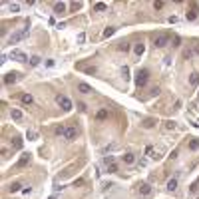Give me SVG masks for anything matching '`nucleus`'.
Listing matches in <instances>:
<instances>
[{"label": "nucleus", "mask_w": 199, "mask_h": 199, "mask_svg": "<svg viewBox=\"0 0 199 199\" xmlns=\"http://www.w3.org/2000/svg\"><path fill=\"white\" fill-rule=\"evenodd\" d=\"M10 58H12V60H16V62H28V56L24 54L22 50H12Z\"/></svg>", "instance_id": "nucleus-5"}, {"label": "nucleus", "mask_w": 199, "mask_h": 199, "mask_svg": "<svg viewBox=\"0 0 199 199\" xmlns=\"http://www.w3.org/2000/svg\"><path fill=\"white\" fill-rule=\"evenodd\" d=\"M106 116H108V111H106V110H100L98 111V120H104Z\"/></svg>", "instance_id": "nucleus-30"}, {"label": "nucleus", "mask_w": 199, "mask_h": 199, "mask_svg": "<svg viewBox=\"0 0 199 199\" xmlns=\"http://www.w3.org/2000/svg\"><path fill=\"white\" fill-rule=\"evenodd\" d=\"M145 153L149 155V157H151V159H159V151H157V149H155L153 145H147V147H145Z\"/></svg>", "instance_id": "nucleus-9"}, {"label": "nucleus", "mask_w": 199, "mask_h": 199, "mask_svg": "<svg viewBox=\"0 0 199 199\" xmlns=\"http://www.w3.org/2000/svg\"><path fill=\"white\" fill-rule=\"evenodd\" d=\"M114 34H116V28L110 26V28H106V30H104V38H110V36H114Z\"/></svg>", "instance_id": "nucleus-18"}, {"label": "nucleus", "mask_w": 199, "mask_h": 199, "mask_svg": "<svg viewBox=\"0 0 199 199\" xmlns=\"http://www.w3.org/2000/svg\"><path fill=\"white\" fill-rule=\"evenodd\" d=\"M78 108H80V110H82V111H86V110H88V106H86L84 102H80V104H78Z\"/></svg>", "instance_id": "nucleus-37"}, {"label": "nucleus", "mask_w": 199, "mask_h": 199, "mask_svg": "<svg viewBox=\"0 0 199 199\" xmlns=\"http://www.w3.org/2000/svg\"><path fill=\"white\" fill-rule=\"evenodd\" d=\"M147 80H149V72H147V70H139V72L135 74V86H137V88H144L145 84H147Z\"/></svg>", "instance_id": "nucleus-1"}, {"label": "nucleus", "mask_w": 199, "mask_h": 199, "mask_svg": "<svg viewBox=\"0 0 199 199\" xmlns=\"http://www.w3.org/2000/svg\"><path fill=\"white\" fill-rule=\"evenodd\" d=\"M32 102H34V98L30 96V94H24V96H22V104H26V106H30Z\"/></svg>", "instance_id": "nucleus-19"}, {"label": "nucleus", "mask_w": 199, "mask_h": 199, "mask_svg": "<svg viewBox=\"0 0 199 199\" xmlns=\"http://www.w3.org/2000/svg\"><path fill=\"white\" fill-rule=\"evenodd\" d=\"M114 163V155H104V165H111Z\"/></svg>", "instance_id": "nucleus-24"}, {"label": "nucleus", "mask_w": 199, "mask_h": 199, "mask_svg": "<svg viewBox=\"0 0 199 199\" xmlns=\"http://www.w3.org/2000/svg\"><path fill=\"white\" fill-rule=\"evenodd\" d=\"M120 50L128 52V50H130V44H128V42H122V44H120Z\"/></svg>", "instance_id": "nucleus-33"}, {"label": "nucleus", "mask_w": 199, "mask_h": 199, "mask_svg": "<svg viewBox=\"0 0 199 199\" xmlns=\"http://www.w3.org/2000/svg\"><path fill=\"white\" fill-rule=\"evenodd\" d=\"M56 104H58L64 111L72 110V102H70V98H66V96H58V98H56Z\"/></svg>", "instance_id": "nucleus-3"}, {"label": "nucleus", "mask_w": 199, "mask_h": 199, "mask_svg": "<svg viewBox=\"0 0 199 199\" xmlns=\"http://www.w3.org/2000/svg\"><path fill=\"white\" fill-rule=\"evenodd\" d=\"M26 36H28V28H22V30H18V32H14V34H12L8 42H10V44H16V42H20V40H24Z\"/></svg>", "instance_id": "nucleus-4"}, {"label": "nucleus", "mask_w": 199, "mask_h": 199, "mask_svg": "<svg viewBox=\"0 0 199 199\" xmlns=\"http://www.w3.org/2000/svg\"><path fill=\"white\" fill-rule=\"evenodd\" d=\"M144 125H145V128H151V125H153V122H151V120H145Z\"/></svg>", "instance_id": "nucleus-40"}, {"label": "nucleus", "mask_w": 199, "mask_h": 199, "mask_svg": "<svg viewBox=\"0 0 199 199\" xmlns=\"http://www.w3.org/2000/svg\"><path fill=\"white\" fill-rule=\"evenodd\" d=\"M10 114H12V120H16V122L22 120V111H20V110H12Z\"/></svg>", "instance_id": "nucleus-20"}, {"label": "nucleus", "mask_w": 199, "mask_h": 199, "mask_svg": "<svg viewBox=\"0 0 199 199\" xmlns=\"http://www.w3.org/2000/svg\"><path fill=\"white\" fill-rule=\"evenodd\" d=\"M16 80H18V74H16V72H10V74L4 76V84H14Z\"/></svg>", "instance_id": "nucleus-11"}, {"label": "nucleus", "mask_w": 199, "mask_h": 199, "mask_svg": "<svg viewBox=\"0 0 199 199\" xmlns=\"http://www.w3.org/2000/svg\"><path fill=\"white\" fill-rule=\"evenodd\" d=\"M18 10H20V6H18L16 2H12L10 4V12H18Z\"/></svg>", "instance_id": "nucleus-31"}, {"label": "nucleus", "mask_w": 199, "mask_h": 199, "mask_svg": "<svg viewBox=\"0 0 199 199\" xmlns=\"http://www.w3.org/2000/svg\"><path fill=\"white\" fill-rule=\"evenodd\" d=\"M78 90H80V92H82V94H92V92H94V90L90 88L88 84H84V82H82V84H80V86H78Z\"/></svg>", "instance_id": "nucleus-15"}, {"label": "nucleus", "mask_w": 199, "mask_h": 199, "mask_svg": "<svg viewBox=\"0 0 199 199\" xmlns=\"http://www.w3.org/2000/svg\"><path fill=\"white\" fill-rule=\"evenodd\" d=\"M14 147H16V149H20V147H22V142H20V139H16V142H14Z\"/></svg>", "instance_id": "nucleus-39"}, {"label": "nucleus", "mask_w": 199, "mask_h": 199, "mask_svg": "<svg viewBox=\"0 0 199 199\" xmlns=\"http://www.w3.org/2000/svg\"><path fill=\"white\" fill-rule=\"evenodd\" d=\"M165 189H167V191H175V189H177V177H171V179L167 181Z\"/></svg>", "instance_id": "nucleus-13"}, {"label": "nucleus", "mask_w": 199, "mask_h": 199, "mask_svg": "<svg viewBox=\"0 0 199 199\" xmlns=\"http://www.w3.org/2000/svg\"><path fill=\"white\" fill-rule=\"evenodd\" d=\"M122 74H123V80H128V78H130V68L123 66V68H122Z\"/></svg>", "instance_id": "nucleus-26"}, {"label": "nucleus", "mask_w": 199, "mask_h": 199, "mask_svg": "<svg viewBox=\"0 0 199 199\" xmlns=\"http://www.w3.org/2000/svg\"><path fill=\"white\" fill-rule=\"evenodd\" d=\"M64 137H66L68 142H74V139L78 137V130L74 128V125H70V128L66 130V135H64Z\"/></svg>", "instance_id": "nucleus-6"}, {"label": "nucleus", "mask_w": 199, "mask_h": 199, "mask_svg": "<svg viewBox=\"0 0 199 199\" xmlns=\"http://www.w3.org/2000/svg\"><path fill=\"white\" fill-rule=\"evenodd\" d=\"M189 84H191V86H197L199 84V74L197 72H193V74L189 76Z\"/></svg>", "instance_id": "nucleus-16"}, {"label": "nucleus", "mask_w": 199, "mask_h": 199, "mask_svg": "<svg viewBox=\"0 0 199 199\" xmlns=\"http://www.w3.org/2000/svg\"><path fill=\"white\" fill-rule=\"evenodd\" d=\"M122 159H123V163H128V165L135 163V155H133V153H123V155H122Z\"/></svg>", "instance_id": "nucleus-12"}, {"label": "nucleus", "mask_w": 199, "mask_h": 199, "mask_svg": "<svg viewBox=\"0 0 199 199\" xmlns=\"http://www.w3.org/2000/svg\"><path fill=\"white\" fill-rule=\"evenodd\" d=\"M28 161H30V153H22V155H20V159H18V163L14 165V169H22Z\"/></svg>", "instance_id": "nucleus-7"}, {"label": "nucleus", "mask_w": 199, "mask_h": 199, "mask_svg": "<svg viewBox=\"0 0 199 199\" xmlns=\"http://www.w3.org/2000/svg\"><path fill=\"white\" fill-rule=\"evenodd\" d=\"M48 199H58V197H56V195H52V197H48Z\"/></svg>", "instance_id": "nucleus-41"}, {"label": "nucleus", "mask_w": 199, "mask_h": 199, "mask_svg": "<svg viewBox=\"0 0 199 199\" xmlns=\"http://www.w3.org/2000/svg\"><path fill=\"white\" fill-rule=\"evenodd\" d=\"M167 44H169V34H157V36H153V46L163 48Z\"/></svg>", "instance_id": "nucleus-2"}, {"label": "nucleus", "mask_w": 199, "mask_h": 199, "mask_svg": "<svg viewBox=\"0 0 199 199\" xmlns=\"http://www.w3.org/2000/svg\"><path fill=\"white\" fill-rule=\"evenodd\" d=\"M163 6H165V4H163V2H153V8H155V10H161V8H163Z\"/></svg>", "instance_id": "nucleus-34"}, {"label": "nucleus", "mask_w": 199, "mask_h": 199, "mask_svg": "<svg viewBox=\"0 0 199 199\" xmlns=\"http://www.w3.org/2000/svg\"><path fill=\"white\" fill-rule=\"evenodd\" d=\"M66 125H58V128H56V135H66Z\"/></svg>", "instance_id": "nucleus-21"}, {"label": "nucleus", "mask_w": 199, "mask_h": 199, "mask_svg": "<svg viewBox=\"0 0 199 199\" xmlns=\"http://www.w3.org/2000/svg\"><path fill=\"white\" fill-rule=\"evenodd\" d=\"M116 147H118V145H116V144H111V145H108V147H106V149H104V151H106V153H108V151H114V149H116Z\"/></svg>", "instance_id": "nucleus-35"}, {"label": "nucleus", "mask_w": 199, "mask_h": 199, "mask_svg": "<svg viewBox=\"0 0 199 199\" xmlns=\"http://www.w3.org/2000/svg\"><path fill=\"white\" fill-rule=\"evenodd\" d=\"M64 10H66V2H56L54 4V12L56 14H62Z\"/></svg>", "instance_id": "nucleus-14"}, {"label": "nucleus", "mask_w": 199, "mask_h": 199, "mask_svg": "<svg viewBox=\"0 0 199 199\" xmlns=\"http://www.w3.org/2000/svg\"><path fill=\"white\" fill-rule=\"evenodd\" d=\"M137 189H139L142 195H149V193H151V185H149V183H139Z\"/></svg>", "instance_id": "nucleus-10"}, {"label": "nucleus", "mask_w": 199, "mask_h": 199, "mask_svg": "<svg viewBox=\"0 0 199 199\" xmlns=\"http://www.w3.org/2000/svg\"><path fill=\"white\" fill-rule=\"evenodd\" d=\"M191 52H193V56H197V54H199V44L193 46V48H191Z\"/></svg>", "instance_id": "nucleus-36"}, {"label": "nucleus", "mask_w": 199, "mask_h": 199, "mask_svg": "<svg viewBox=\"0 0 199 199\" xmlns=\"http://www.w3.org/2000/svg\"><path fill=\"white\" fill-rule=\"evenodd\" d=\"M30 64H32V66H38V64H40V58H38V56H32V58H30Z\"/></svg>", "instance_id": "nucleus-28"}, {"label": "nucleus", "mask_w": 199, "mask_h": 199, "mask_svg": "<svg viewBox=\"0 0 199 199\" xmlns=\"http://www.w3.org/2000/svg\"><path fill=\"white\" fill-rule=\"evenodd\" d=\"M189 149H193V151L199 149V139H191V142H189Z\"/></svg>", "instance_id": "nucleus-23"}, {"label": "nucleus", "mask_w": 199, "mask_h": 199, "mask_svg": "<svg viewBox=\"0 0 199 199\" xmlns=\"http://www.w3.org/2000/svg\"><path fill=\"white\" fill-rule=\"evenodd\" d=\"M165 128H167V130H173V128H175V123H173V122H165Z\"/></svg>", "instance_id": "nucleus-38"}, {"label": "nucleus", "mask_w": 199, "mask_h": 199, "mask_svg": "<svg viewBox=\"0 0 199 199\" xmlns=\"http://www.w3.org/2000/svg\"><path fill=\"white\" fill-rule=\"evenodd\" d=\"M78 42H80V44H84V42H86V34H84V32L78 34Z\"/></svg>", "instance_id": "nucleus-32"}, {"label": "nucleus", "mask_w": 199, "mask_h": 199, "mask_svg": "<svg viewBox=\"0 0 199 199\" xmlns=\"http://www.w3.org/2000/svg\"><path fill=\"white\" fill-rule=\"evenodd\" d=\"M144 50H145L144 44H135V48H133V52H135L137 56H142V54H144Z\"/></svg>", "instance_id": "nucleus-22"}, {"label": "nucleus", "mask_w": 199, "mask_h": 199, "mask_svg": "<svg viewBox=\"0 0 199 199\" xmlns=\"http://www.w3.org/2000/svg\"><path fill=\"white\" fill-rule=\"evenodd\" d=\"M106 8H108L106 2H96V6H94V10H96V12H102V10H106Z\"/></svg>", "instance_id": "nucleus-17"}, {"label": "nucleus", "mask_w": 199, "mask_h": 199, "mask_svg": "<svg viewBox=\"0 0 199 199\" xmlns=\"http://www.w3.org/2000/svg\"><path fill=\"white\" fill-rule=\"evenodd\" d=\"M199 16V6L197 4H191V10L187 12V20H195Z\"/></svg>", "instance_id": "nucleus-8"}, {"label": "nucleus", "mask_w": 199, "mask_h": 199, "mask_svg": "<svg viewBox=\"0 0 199 199\" xmlns=\"http://www.w3.org/2000/svg\"><path fill=\"white\" fill-rule=\"evenodd\" d=\"M26 137H28V139H36V137H38V133L34 132V130H30V132L26 133Z\"/></svg>", "instance_id": "nucleus-27"}, {"label": "nucleus", "mask_w": 199, "mask_h": 199, "mask_svg": "<svg viewBox=\"0 0 199 199\" xmlns=\"http://www.w3.org/2000/svg\"><path fill=\"white\" fill-rule=\"evenodd\" d=\"M116 171H118V165H116V163L108 165V173H116Z\"/></svg>", "instance_id": "nucleus-29"}, {"label": "nucleus", "mask_w": 199, "mask_h": 199, "mask_svg": "<svg viewBox=\"0 0 199 199\" xmlns=\"http://www.w3.org/2000/svg\"><path fill=\"white\" fill-rule=\"evenodd\" d=\"M20 187H22L20 183H12V185H10L8 189H10V193H16V191H20Z\"/></svg>", "instance_id": "nucleus-25"}]
</instances>
